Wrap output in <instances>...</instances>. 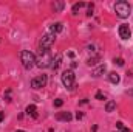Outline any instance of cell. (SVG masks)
<instances>
[{"mask_svg": "<svg viewBox=\"0 0 133 132\" xmlns=\"http://www.w3.org/2000/svg\"><path fill=\"white\" fill-rule=\"evenodd\" d=\"M16 132H25V131H16Z\"/></svg>", "mask_w": 133, "mask_h": 132, "instance_id": "obj_24", "label": "cell"}, {"mask_svg": "<svg viewBox=\"0 0 133 132\" xmlns=\"http://www.w3.org/2000/svg\"><path fill=\"white\" fill-rule=\"evenodd\" d=\"M64 30V27H62V23L61 22H56V23H53L51 25V28H50V33H53V34H57V33H61Z\"/></svg>", "mask_w": 133, "mask_h": 132, "instance_id": "obj_9", "label": "cell"}, {"mask_svg": "<svg viewBox=\"0 0 133 132\" xmlns=\"http://www.w3.org/2000/svg\"><path fill=\"white\" fill-rule=\"evenodd\" d=\"M26 115L28 117H33V118H37V109H36V106H28L26 107Z\"/></svg>", "mask_w": 133, "mask_h": 132, "instance_id": "obj_12", "label": "cell"}, {"mask_svg": "<svg viewBox=\"0 0 133 132\" xmlns=\"http://www.w3.org/2000/svg\"><path fill=\"white\" fill-rule=\"evenodd\" d=\"M54 40H56V34L46 33L42 39H40V48H43V50H50V47L54 44Z\"/></svg>", "mask_w": 133, "mask_h": 132, "instance_id": "obj_5", "label": "cell"}, {"mask_svg": "<svg viewBox=\"0 0 133 132\" xmlns=\"http://www.w3.org/2000/svg\"><path fill=\"white\" fill-rule=\"evenodd\" d=\"M46 81H48L46 75H39V76L31 79V87L33 89H42V87L46 86Z\"/></svg>", "mask_w": 133, "mask_h": 132, "instance_id": "obj_6", "label": "cell"}, {"mask_svg": "<svg viewBox=\"0 0 133 132\" xmlns=\"http://www.w3.org/2000/svg\"><path fill=\"white\" fill-rule=\"evenodd\" d=\"M116 128H118V132H132L129 128H125V126H124V123H121V121H118V123H116Z\"/></svg>", "mask_w": 133, "mask_h": 132, "instance_id": "obj_15", "label": "cell"}, {"mask_svg": "<svg viewBox=\"0 0 133 132\" xmlns=\"http://www.w3.org/2000/svg\"><path fill=\"white\" fill-rule=\"evenodd\" d=\"M62 84L66 89H73L74 87V71L73 70H65L62 73Z\"/></svg>", "mask_w": 133, "mask_h": 132, "instance_id": "obj_4", "label": "cell"}, {"mask_svg": "<svg viewBox=\"0 0 133 132\" xmlns=\"http://www.w3.org/2000/svg\"><path fill=\"white\" fill-rule=\"evenodd\" d=\"M105 70H107L105 64H101V65L98 67V68H96L95 71H93V76H95V78H99L101 75H104V73H105Z\"/></svg>", "mask_w": 133, "mask_h": 132, "instance_id": "obj_11", "label": "cell"}, {"mask_svg": "<svg viewBox=\"0 0 133 132\" xmlns=\"http://www.w3.org/2000/svg\"><path fill=\"white\" fill-rule=\"evenodd\" d=\"M62 104H64V101H62L61 98L54 99V106H56V107H62Z\"/></svg>", "mask_w": 133, "mask_h": 132, "instance_id": "obj_19", "label": "cell"}, {"mask_svg": "<svg viewBox=\"0 0 133 132\" xmlns=\"http://www.w3.org/2000/svg\"><path fill=\"white\" fill-rule=\"evenodd\" d=\"M116 109V103L115 101H107L105 104V112H113Z\"/></svg>", "mask_w": 133, "mask_h": 132, "instance_id": "obj_14", "label": "cell"}, {"mask_svg": "<svg viewBox=\"0 0 133 132\" xmlns=\"http://www.w3.org/2000/svg\"><path fill=\"white\" fill-rule=\"evenodd\" d=\"M20 62L25 68H31L36 65V56L34 53H31L30 50H23L20 51Z\"/></svg>", "mask_w": 133, "mask_h": 132, "instance_id": "obj_2", "label": "cell"}, {"mask_svg": "<svg viewBox=\"0 0 133 132\" xmlns=\"http://www.w3.org/2000/svg\"><path fill=\"white\" fill-rule=\"evenodd\" d=\"M56 120H59V121H71L73 115L70 112H59V113H56Z\"/></svg>", "mask_w": 133, "mask_h": 132, "instance_id": "obj_8", "label": "cell"}, {"mask_svg": "<svg viewBox=\"0 0 133 132\" xmlns=\"http://www.w3.org/2000/svg\"><path fill=\"white\" fill-rule=\"evenodd\" d=\"M61 61H62V56H61V55H57V56H56V59H53V62H51L50 68L57 70V68H59V65H61Z\"/></svg>", "mask_w": 133, "mask_h": 132, "instance_id": "obj_13", "label": "cell"}, {"mask_svg": "<svg viewBox=\"0 0 133 132\" xmlns=\"http://www.w3.org/2000/svg\"><path fill=\"white\" fill-rule=\"evenodd\" d=\"M130 36H132V31H130L129 25H121L119 27V37L121 39H129Z\"/></svg>", "mask_w": 133, "mask_h": 132, "instance_id": "obj_7", "label": "cell"}, {"mask_svg": "<svg viewBox=\"0 0 133 132\" xmlns=\"http://www.w3.org/2000/svg\"><path fill=\"white\" fill-rule=\"evenodd\" d=\"M84 6H85V3H84V2L74 3V5H73V14H77V11H79L81 8H84Z\"/></svg>", "mask_w": 133, "mask_h": 132, "instance_id": "obj_16", "label": "cell"}, {"mask_svg": "<svg viewBox=\"0 0 133 132\" xmlns=\"http://www.w3.org/2000/svg\"><path fill=\"white\" fill-rule=\"evenodd\" d=\"M99 59H101V56H95V58H90V59L87 61V65H96Z\"/></svg>", "mask_w": 133, "mask_h": 132, "instance_id": "obj_17", "label": "cell"}, {"mask_svg": "<svg viewBox=\"0 0 133 132\" xmlns=\"http://www.w3.org/2000/svg\"><path fill=\"white\" fill-rule=\"evenodd\" d=\"M108 81H110L111 84H118V82L121 81V78H119V75H118L116 71H110V73H108Z\"/></svg>", "mask_w": 133, "mask_h": 132, "instance_id": "obj_10", "label": "cell"}, {"mask_svg": "<svg viewBox=\"0 0 133 132\" xmlns=\"http://www.w3.org/2000/svg\"><path fill=\"white\" fill-rule=\"evenodd\" d=\"M115 11L121 19H125L130 14V5L127 2H124V0H119V2L115 3Z\"/></svg>", "mask_w": 133, "mask_h": 132, "instance_id": "obj_3", "label": "cell"}, {"mask_svg": "<svg viewBox=\"0 0 133 132\" xmlns=\"http://www.w3.org/2000/svg\"><path fill=\"white\" fill-rule=\"evenodd\" d=\"M53 6H54V9H56V11H61V9L64 8V2H57V3H54Z\"/></svg>", "mask_w": 133, "mask_h": 132, "instance_id": "obj_18", "label": "cell"}, {"mask_svg": "<svg viewBox=\"0 0 133 132\" xmlns=\"http://www.w3.org/2000/svg\"><path fill=\"white\" fill-rule=\"evenodd\" d=\"M82 117H84V113H82V112H77V113H76V118H77V120H81Z\"/></svg>", "mask_w": 133, "mask_h": 132, "instance_id": "obj_22", "label": "cell"}, {"mask_svg": "<svg viewBox=\"0 0 133 132\" xmlns=\"http://www.w3.org/2000/svg\"><path fill=\"white\" fill-rule=\"evenodd\" d=\"M96 99H99V101H102V99H105V97H104V95H102L101 92H98V93H96Z\"/></svg>", "mask_w": 133, "mask_h": 132, "instance_id": "obj_21", "label": "cell"}, {"mask_svg": "<svg viewBox=\"0 0 133 132\" xmlns=\"http://www.w3.org/2000/svg\"><path fill=\"white\" fill-rule=\"evenodd\" d=\"M115 64H118L119 67H122L124 65V59H122V58H118V59H115Z\"/></svg>", "mask_w": 133, "mask_h": 132, "instance_id": "obj_20", "label": "cell"}, {"mask_svg": "<svg viewBox=\"0 0 133 132\" xmlns=\"http://www.w3.org/2000/svg\"><path fill=\"white\" fill-rule=\"evenodd\" d=\"M53 59H54V58H53V55H51L50 50L40 48V50H39V59H36V65L39 67V68H46V67L51 65Z\"/></svg>", "mask_w": 133, "mask_h": 132, "instance_id": "obj_1", "label": "cell"}, {"mask_svg": "<svg viewBox=\"0 0 133 132\" xmlns=\"http://www.w3.org/2000/svg\"><path fill=\"white\" fill-rule=\"evenodd\" d=\"M3 118H5V112H0V121H2Z\"/></svg>", "mask_w": 133, "mask_h": 132, "instance_id": "obj_23", "label": "cell"}]
</instances>
